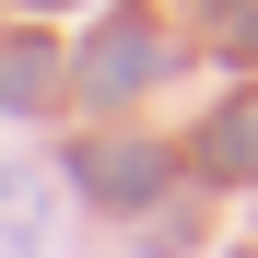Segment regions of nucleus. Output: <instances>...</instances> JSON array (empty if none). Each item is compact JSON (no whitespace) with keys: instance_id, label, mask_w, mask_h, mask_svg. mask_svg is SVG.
Instances as JSON below:
<instances>
[{"instance_id":"nucleus-1","label":"nucleus","mask_w":258,"mask_h":258,"mask_svg":"<svg viewBox=\"0 0 258 258\" xmlns=\"http://www.w3.org/2000/svg\"><path fill=\"white\" fill-rule=\"evenodd\" d=\"M153 59H164L153 35H129V24H117L106 47H94V82H106V94H129V82H153Z\"/></svg>"},{"instance_id":"nucleus-2","label":"nucleus","mask_w":258,"mask_h":258,"mask_svg":"<svg viewBox=\"0 0 258 258\" xmlns=\"http://www.w3.org/2000/svg\"><path fill=\"white\" fill-rule=\"evenodd\" d=\"M35 94H47V47L24 35V47H0V106H35Z\"/></svg>"},{"instance_id":"nucleus-3","label":"nucleus","mask_w":258,"mask_h":258,"mask_svg":"<svg viewBox=\"0 0 258 258\" xmlns=\"http://www.w3.org/2000/svg\"><path fill=\"white\" fill-rule=\"evenodd\" d=\"M82 176L117 188V200H141V188H153V153H82Z\"/></svg>"}]
</instances>
